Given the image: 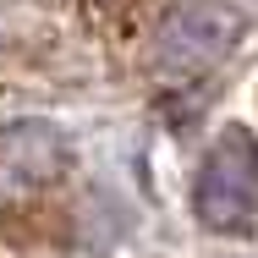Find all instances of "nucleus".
<instances>
[{"mask_svg":"<svg viewBox=\"0 0 258 258\" xmlns=\"http://www.w3.org/2000/svg\"><path fill=\"white\" fill-rule=\"evenodd\" d=\"M192 214L209 231H242L258 214V138L247 126H225L204 154L192 181Z\"/></svg>","mask_w":258,"mask_h":258,"instance_id":"nucleus-1","label":"nucleus"},{"mask_svg":"<svg viewBox=\"0 0 258 258\" xmlns=\"http://www.w3.org/2000/svg\"><path fill=\"white\" fill-rule=\"evenodd\" d=\"M242 39V11L225 0H187L165 17L154 44V66L165 77H198Z\"/></svg>","mask_w":258,"mask_h":258,"instance_id":"nucleus-2","label":"nucleus"},{"mask_svg":"<svg viewBox=\"0 0 258 258\" xmlns=\"http://www.w3.org/2000/svg\"><path fill=\"white\" fill-rule=\"evenodd\" d=\"M66 138L55 126H39V121H17L6 132V149H0V170H6V187H28V181H55L66 170Z\"/></svg>","mask_w":258,"mask_h":258,"instance_id":"nucleus-3","label":"nucleus"}]
</instances>
